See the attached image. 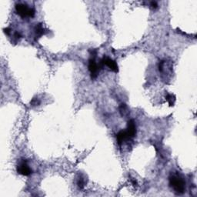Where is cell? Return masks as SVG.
<instances>
[{
	"mask_svg": "<svg viewBox=\"0 0 197 197\" xmlns=\"http://www.w3.org/2000/svg\"><path fill=\"white\" fill-rule=\"evenodd\" d=\"M150 6L153 9H156L158 7V3L156 2H151L150 3Z\"/></svg>",
	"mask_w": 197,
	"mask_h": 197,
	"instance_id": "9a60e30c",
	"label": "cell"
},
{
	"mask_svg": "<svg viewBox=\"0 0 197 197\" xmlns=\"http://www.w3.org/2000/svg\"><path fill=\"white\" fill-rule=\"evenodd\" d=\"M170 186L173 189L176 193L178 195L183 194L186 190V182L182 176L177 174L171 175L169 177Z\"/></svg>",
	"mask_w": 197,
	"mask_h": 197,
	"instance_id": "6da1fadb",
	"label": "cell"
},
{
	"mask_svg": "<svg viewBox=\"0 0 197 197\" xmlns=\"http://www.w3.org/2000/svg\"><path fill=\"white\" fill-rule=\"evenodd\" d=\"M136 125H135V121L133 119H130L128 121V126H127V129H126V133L128 134L129 139L134 138L136 135Z\"/></svg>",
	"mask_w": 197,
	"mask_h": 197,
	"instance_id": "8992f818",
	"label": "cell"
},
{
	"mask_svg": "<svg viewBox=\"0 0 197 197\" xmlns=\"http://www.w3.org/2000/svg\"><path fill=\"white\" fill-rule=\"evenodd\" d=\"M3 31H4V32H5V34L7 35V36H9L10 33H11V29L9 27L5 28V29H3Z\"/></svg>",
	"mask_w": 197,
	"mask_h": 197,
	"instance_id": "5bb4252c",
	"label": "cell"
},
{
	"mask_svg": "<svg viewBox=\"0 0 197 197\" xmlns=\"http://www.w3.org/2000/svg\"><path fill=\"white\" fill-rule=\"evenodd\" d=\"M132 183H133V185L134 186H137V182H136V180H132Z\"/></svg>",
	"mask_w": 197,
	"mask_h": 197,
	"instance_id": "2e32d148",
	"label": "cell"
},
{
	"mask_svg": "<svg viewBox=\"0 0 197 197\" xmlns=\"http://www.w3.org/2000/svg\"><path fill=\"white\" fill-rule=\"evenodd\" d=\"M166 99L169 103L170 106H172L176 101V96L173 94H167V96H166Z\"/></svg>",
	"mask_w": 197,
	"mask_h": 197,
	"instance_id": "9c48e42d",
	"label": "cell"
},
{
	"mask_svg": "<svg viewBox=\"0 0 197 197\" xmlns=\"http://www.w3.org/2000/svg\"><path fill=\"white\" fill-rule=\"evenodd\" d=\"M77 185H78V187L80 190H82L85 187V180H84V178L82 176H79V179L77 180Z\"/></svg>",
	"mask_w": 197,
	"mask_h": 197,
	"instance_id": "8fae6325",
	"label": "cell"
},
{
	"mask_svg": "<svg viewBox=\"0 0 197 197\" xmlns=\"http://www.w3.org/2000/svg\"><path fill=\"white\" fill-rule=\"evenodd\" d=\"M13 36H14V38H15V40H19V39H21L22 36H21V34H20V32H15V33H14V35H13Z\"/></svg>",
	"mask_w": 197,
	"mask_h": 197,
	"instance_id": "4fadbf2b",
	"label": "cell"
},
{
	"mask_svg": "<svg viewBox=\"0 0 197 197\" xmlns=\"http://www.w3.org/2000/svg\"><path fill=\"white\" fill-rule=\"evenodd\" d=\"M99 66L101 68L104 66H106L107 67L109 68L110 70H112L113 72H119V67L118 65L116 63V62L113 59H110L107 56H104L103 59L100 60L99 62Z\"/></svg>",
	"mask_w": 197,
	"mask_h": 197,
	"instance_id": "3957f363",
	"label": "cell"
},
{
	"mask_svg": "<svg viewBox=\"0 0 197 197\" xmlns=\"http://www.w3.org/2000/svg\"><path fill=\"white\" fill-rule=\"evenodd\" d=\"M45 33H46V31H45V29L42 26V25L41 23L36 24V27H35V34H36V39L40 38L42 36L45 35Z\"/></svg>",
	"mask_w": 197,
	"mask_h": 197,
	"instance_id": "ba28073f",
	"label": "cell"
},
{
	"mask_svg": "<svg viewBox=\"0 0 197 197\" xmlns=\"http://www.w3.org/2000/svg\"><path fill=\"white\" fill-rule=\"evenodd\" d=\"M88 68H89V71L90 72V76L92 79H96L98 76L99 70L102 69L99 64L96 63V60L94 58H91L89 60V65H88Z\"/></svg>",
	"mask_w": 197,
	"mask_h": 197,
	"instance_id": "5b68a950",
	"label": "cell"
},
{
	"mask_svg": "<svg viewBox=\"0 0 197 197\" xmlns=\"http://www.w3.org/2000/svg\"><path fill=\"white\" fill-rule=\"evenodd\" d=\"M119 113H120L121 116H126L128 113L127 112V107H126V104H121L119 106Z\"/></svg>",
	"mask_w": 197,
	"mask_h": 197,
	"instance_id": "30bf717a",
	"label": "cell"
},
{
	"mask_svg": "<svg viewBox=\"0 0 197 197\" xmlns=\"http://www.w3.org/2000/svg\"><path fill=\"white\" fill-rule=\"evenodd\" d=\"M40 103V102L38 98H33L32 99V101L30 102V104H31L32 106H38Z\"/></svg>",
	"mask_w": 197,
	"mask_h": 197,
	"instance_id": "7c38bea8",
	"label": "cell"
},
{
	"mask_svg": "<svg viewBox=\"0 0 197 197\" xmlns=\"http://www.w3.org/2000/svg\"><path fill=\"white\" fill-rule=\"evenodd\" d=\"M17 172L20 175L25 176H28L32 174V170L29 167V166L28 165L27 160L22 159L21 160L17 166Z\"/></svg>",
	"mask_w": 197,
	"mask_h": 197,
	"instance_id": "277c9868",
	"label": "cell"
},
{
	"mask_svg": "<svg viewBox=\"0 0 197 197\" xmlns=\"http://www.w3.org/2000/svg\"><path fill=\"white\" fill-rule=\"evenodd\" d=\"M15 12L22 18H32L36 14L34 9L29 7L25 3L15 4Z\"/></svg>",
	"mask_w": 197,
	"mask_h": 197,
	"instance_id": "7a4b0ae2",
	"label": "cell"
},
{
	"mask_svg": "<svg viewBox=\"0 0 197 197\" xmlns=\"http://www.w3.org/2000/svg\"><path fill=\"white\" fill-rule=\"evenodd\" d=\"M129 139H130L126 133V130H122L116 134V140H117V143L119 145H122L124 141L129 140Z\"/></svg>",
	"mask_w": 197,
	"mask_h": 197,
	"instance_id": "52a82bcc",
	"label": "cell"
}]
</instances>
